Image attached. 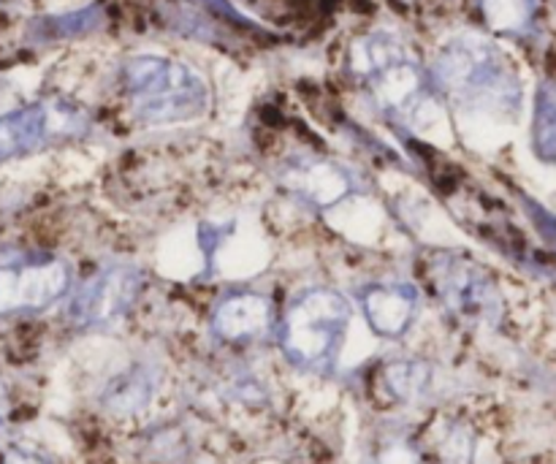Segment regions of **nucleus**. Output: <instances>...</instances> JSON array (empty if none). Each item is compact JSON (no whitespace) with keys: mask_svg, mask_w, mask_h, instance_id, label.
Here are the masks:
<instances>
[{"mask_svg":"<svg viewBox=\"0 0 556 464\" xmlns=\"http://www.w3.org/2000/svg\"><path fill=\"white\" fill-rule=\"evenodd\" d=\"M432 81L456 106L500 114L519 109L521 87L514 65L483 38H454L434 60Z\"/></svg>","mask_w":556,"mask_h":464,"instance_id":"1","label":"nucleus"},{"mask_svg":"<svg viewBox=\"0 0 556 464\" xmlns=\"http://www.w3.org/2000/svg\"><path fill=\"white\" fill-rule=\"evenodd\" d=\"M125 98L144 125H177L206 114L210 85L190 65L157 54H136L123 65Z\"/></svg>","mask_w":556,"mask_h":464,"instance_id":"2","label":"nucleus"},{"mask_svg":"<svg viewBox=\"0 0 556 464\" xmlns=\"http://www.w3.org/2000/svg\"><path fill=\"white\" fill-rule=\"evenodd\" d=\"M351 313V302L334 288H307L299 293L280 321V348L288 362L304 373H331L345 342Z\"/></svg>","mask_w":556,"mask_h":464,"instance_id":"3","label":"nucleus"},{"mask_svg":"<svg viewBox=\"0 0 556 464\" xmlns=\"http://www.w3.org/2000/svg\"><path fill=\"white\" fill-rule=\"evenodd\" d=\"M353 76L383 114L413 123L429 98V76L416 54L391 33H372L351 52Z\"/></svg>","mask_w":556,"mask_h":464,"instance_id":"4","label":"nucleus"},{"mask_svg":"<svg viewBox=\"0 0 556 464\" xmlns=\"http://www.w3.org/2000/svg\"><path fill=\"white\" fill-rule=\"evenodd\" d=\"M424 275L443 308L467 324H497L503 313L494 277L470 255L459 250H429L424 255Z\"/></svg>","mask_w":556,"mask_h":464,"instance_id":"5","label":"nucleus"},{"mask_svg":"<svg viewBox=\"0 0 556 464\" xmlns=\"http://www.w3.org/2000/svg\"><path fill=\"white\" fill-rule=\"evenodd\" d=\"M71 291V269L41 250H0V318L41 313Z\"/></svg>","mask_w":556,"mask_h":464,"instance_id":"6","label":"nucleus"},{"mask_svg":"<svg viewBox=\"0 0 556 464\" xmlns=\"http://www.w3.org/2000/svg\"><path fill=\"white\" fill-rule=\"evenodd\" d=\"M90 117L65 98L30 103L0 117V163L33 155L65 139L87 134Z\"/></svg>","mask_w":556,"mask_h":464,"instance_id":"7","label":"nucleus"},{"mask_svg":"<svg viewBox=\"0 0 556 464\" xmlns=\"http://www.w3.org/2000/svg\"><path fill=\"white\" fill-rule=\"evenodd\" d=\"M144 277L136 266L114 264L101 266L71 302V315L79 326H112L134 308L139 299Z\"/></svg>","mask_w":556,"mask_h":464,"instance_id":"8","label":"nucleus"},{"mask_svg":"<svg viewBox=\"0 0 556 464\" xmlns=\"http://www.w3.org/2000/svg\"><path fill=\"white\" fill-rule=\"evenodd\" d=\"M280 183L315 210H329L356 190V179L342 163L320 155H293L282 163Z\"/></svg>","mask_w":556,"mask_h":464,"instance_id":"9","label":"nucleus"},{"mask_svg":"<svg viewBox=\"0 0 556 464\" xmlns=\"http://www.w3.org/2000/svg\"><path fill=\"white\" fill-rule=\"evenodd\" d=\"M362 310L375 335L400 340L418 318L421 297L407 283H372L362 291Z\"/></svg>","mask_w":556,"mask_h":464,"instance_id":"10","label":"nucleus"},{"mask_svg":"<svg viewBox=\"0 0 556 464\" xmlns=\"http://www.w3.org/2000/svg\"><path fill=\"white\" fill-rule=\"evenodd\" d=\"M275 324V310L264 293H228L212 313V335L228 346H244L266 335Z\"/></svg>","mask_w":556,"mask_h":464,"instance_id":"11","label":"nucleus"},{"mask_svg":"<svg viewBox=\"0 0 556 464\" xmlns=\"http://www.w3.org/2000/svg\"><path fill=\"white\" fill-rule=\"evenodd\" d=\"M152 394V378L150 373H144V367H136L130 373H123L119 378H114L109 384L106 394H103V405L112 413L119 416H128L136 413L139 407H144L150 402Z\"/></svg>","mask_w":556,"mask_h":464,"instance_id":"12","label":"nucleus"},{"mask_svg":"<svg viewBox=\"0 0 556 464\" xmlns=\"http://www.w3.org/2000/svg\"><path fill=\"white\" fill-rule=\"evenodd\" d=\"M383 384L389 394L400 402H413L432 384V367L418 359H402L383 367Z\"/></svg>","mask_w":556,"mask_h":464,"instance_id":"13","label":"nucleus"},{"mask_svg":"<svg viewBox=\"0 0 556 464\" xmlns=\"http://www.w3.org/2000/svg\"><path fill=\"white\" fill-rule=\"evenodd\" d=\"M535 150L556 163V87L543 85L535 109Z\"/></svg>","mask_w":556,"mask_h":464,"instance_id":"14","label":"nucleus"},{"mask_svg":"<svg viewBox=\"0 0 556 464\" xmlns=\"http://www.w3.org/2000/svg\"><path fill=\"white\" fill-rule=\"evenodd\" d=\"M367 464H427V460L407 438H386Z\"/></svg>","mask_w":556,"mask_h":464,"instance_id":"15","label":"nucleus"},{"mask_svg":"<svg viewBox=\"0 0 556 464\" xmlns=\"http://www.w3.org/2000/svg\"><path fill=\"white\" fill-rule=\"evenodd\" d=\"M527 206H530L532 217H535V223H538V228L543 231V237H546L548 242H552L556 248V221H554V217L548 215V212H543L541 206H535V204H527Z\"/></svg>","mask_w":556,"mask_h":464,"instance_id":"16","label":"nucleus"},{"mask_svg":"<svg viewBox=\"0 0 556 464\" xmlns=\"http://www.w3.org/2000/svg\"><path fill=\"white\" fill-rule=\"evenodd\" d=\"M0 464H52L49 460H43L41 454L36 451H27V449H14L0 460Z\"/></svg>","mask_w":556,"mask_h":464,"instance_id":"17","label":"nucleus"},{"mask_svg":"<svg viewBox=\"0 0 556 464\" xmlns=\"http://www.w3.org/2000/svg\"><path fill=\"white\" fill-rule=\"evenodd\" d=\"M5 427H9V391L0 384V435L5 432Z\"/></svg>","mask_w":556,"mask_h":464,"instance_id":"18","label":"nucleus"},{"mask_svg":"<svg viewBox=\"0 0 556 464\" xmlns=\"http://www.w3.org/2000/svg\"><path fill=\"white\" fill-rule=\"evenodd\" d=\"M424 3H427V0H424Z\"/></svg>","mask_w":556,"mask_h":464,"instance_id":"19","label":"nucleus"}]
</instances>
